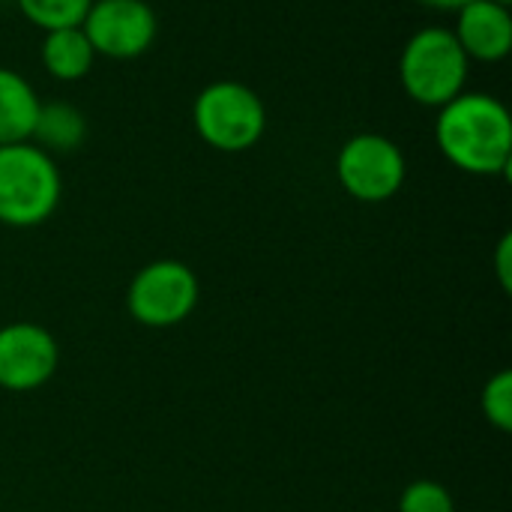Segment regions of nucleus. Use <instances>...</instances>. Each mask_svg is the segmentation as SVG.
<instances>
[{"label":"nucleus","mask_w":512,"mask_h":512,"mask_svg":"<svg viewBox=\"0 0 512 512\" xmlns=\"http://www.w3.org/2000/svg\"><path fill=\"white\" fill-rule=\"evenodd\" d=\"M435 141L444 159L477 177L507 174L512 165V117L507 105L489 93L462 90L435 123Z\"/></svg>","instance_id":"f257e3e1"},{"label":"nucleus","mask_w":512,"mask_h":512,"mask_svg":"<svg viewBox=\"0 0 512 512\" xmlns=\"http://www.w3.org/2000/svg\"><path fill=\"white\" fill-rule=\"evenodd\" d=\"M63 195L60 168L33 141L0 147V222L36 228L54 216Z\"/></svg>","instance_id":"f03ea898"},{"label":"nucleus","mask_w":512,"mask_h":512,"mask_svg":"<svg viewBox=\"0 0 512 512\" xmlns=\"http://www.w3.org/2000/svg\"><path fill=\"white\" fill-rule=\"evenodd\" d=\"M468 69L471 60L447 27L417 30L405 42L399 60L405 93L426 108H444L450 99H456L468 84Z\"/></svg>","instance_id":"7ed1b4c3"},{"label":"nucleus","mask_w":512,"mask_h":512,"mask_svg":"<svg viewBox=\"0 0 512 512\" xmlns=\"http://www.w3.org/2000/svg\"><path fill=\"white\" fill-rule=\"evenodd\" d=\"M192 123L207 147L243 153L267 132V108L249 84L213 81L195 96Z\"/></svg>","instance_id":"20e7f679"},{"label":"nucleus","mask_w":512,"mask_h":512,"mask_svg":"<svg viewBox=\"0 0 512 512\" xmlns=\"http://www.w3.org/2000/svg\"><path fill=\"white\" fill-rule=\"evenodd\" d=\"M201 300V282L183 261H150L144 264L129 288L126 309L129 315L150 330H168L183 324Z\"/></svg>","instance_id":"39448f33"},{"label":"nucleus","mask_w":512,"mask_h":512,"mask_svg":"<svg viewBox=\"0 0 512 512\" xmlns=\"http://www.w3.org/2000/svg\"><path fill=\"white\" fill-rule=\"evenodd\" d=\"M408 174L405 153L396 141L378 132H360L348 138L336 156V177L342 189L366 204L390 201Z\"/></svg>","instance_id":"423d86ee"},{"label":"nucleus","mask_w":512,"mask_h":512,"mask_svg":"<svg viewBox=\"0 0 512 512\" xmlns=\"http://www.w3.org/2000/svg\"><path fill=\"white\" fill-rule=\"evenodd\" d=\"M156 27V12L147 0H93L81 24L96 57L111 60H132L150 51Z\"/></svg>","instance_id":"0eeeda50"},{"label":"nucleus","mask_w":512,"mask_h":512,"mask_svg":"<svg viewBox=\"0 0 512 512\" xmlns=\"http://www.w3.org/2000/svg\"><path fill=\"white\" fill-rule=\"evenodd\" d=\"M60 366V345L42 324L12 321L0 327V390L33 393Z\"/></svg>","instance_id":"6e6552de"},{"label":"nucleus","mask_w":512,"mask_h":512,"mask_svg":"<svg viewBox=\"0 0 512 512\" xmlns=\"http://www.w3.org/2000/svg\"><path fill=\"white\" fill-rule=\"evenodd\" d=\"M453 36L459 39L468 60L498 63L512 48V15L510 6L492 0H471L456 12Z\"/></svg>","instance_id":"1a4fd4ad"},{"label":"nucleus","mask_w":512,"mask_h":512,"mask_svg":"<svg viewBox=\"0 0 512 512\" xmlns=\"http://www.w3.org/2000/svg\"><path fill=\"white\" fill-rule=\"evenodd\" d=\"M39 105L42 102L30 81L15 69L0 66V147L30 141Z\"/></svg>","instance_id":"9d476101"},{"label":"nucleus","mask_w":512,"mask_h":512,"mask_svg":"<svg viewBox=\"0 0 512 512\" xmlns=\"http://www.w3.org/2000/svg\"><path fill=\"white\" fill-rule=\"evenodd\" d=\"M96 51L81 27L48 30L42 39V66L57 81H78L93 69Z\"/></svg>","instance_id":"9b49d317"},{"label":"nucleus","mask_w":512,"mask_h":512,"mask_svg":"<svg viewBox=\"0 0 512 512\" xmlns=\"http://www.w3.org/2000/svg\"><path fill=\"white\" fill-rule=\"evenodd\" d=\"M87 138V120L81 114V108L69 105V102H48L39 105L36 114V126L30 141L45 150V153H72L84 144Z\"/></svg>","instance_id":"f8f14e48"},{"label":"nucleus","mask_w":512,"mask_h":512,"mask_svg":"<svg viewBox=\"0 0 512 512\" xmlns=\"http://www.w3.org/2000/svg\"><path fill=\"white\" fill-rule=\"evenodd\" d=\"M15 3L30 24L48 33L63 27H81L93 0H15Z\"/></svg>","instance_id":"ddd939ff"},{"label":"nucleus","mask_w":512,"mask_h":512,"mask_svg":"<svg viewBox=\"0 0 512 512\" xmlns=\"http://www.w3.org/2000/svg\"><path fill=\"white\" fill-rule=\"evenodd\" d=\"M480 408L483 417L489 420V426H495L498 432H512V372L501 369L495 372L480 393Z\"/></svg>","instance_id":"4468645a"},{"label":"nucleus","mask_w":512,"mask_h":512,"mask_svg":"<svg viewBox=\"0 0 512 512\" xmlns=\"http://www.w3.org/2000/svg\"><path fill=\"white\" fill-rule=\"evenodd\" d=\"M399 512H456V501L444 483L414 480L399 498Z\"/></svg>","instance_id":"2eb2a0df"},{"label":"nucleus","mask_w":512,"mask_h":512,"mask_svg":"<svg viewBox=\"0 0 512 512\" xmlns=\"http://www.w3.org/2000/svg\"><path fill=\"white\" fill-rule=\"evenodd\" d=\"M495 267H498V282L504 291L512 288V234H504L495 252Z\"/></svg>","instance_id":"dca6fc26"},{"label":"nucleus","mask_w":512,"mask_h":512,"mask_svg":"<svg viewBox=\"0 0 512 512\" xmlns=\"http://www.w3.org/2000/svg\"><path fill=\"white\" fill-rule=\"evenodd\" d=\"M423 6H432V9H444V12H459L462 6H468L471 0H420Z\"/></svg>","instance_id":"f3484780"},{"label":"nucleus","mask_w":512,"mask_h":512,"mask_svg":"<svg viewBox=\"0 0 512 512\" xmlns=\"http://www.w3.org/2000/svg\"><path fill=\"white\" fill-rule=\"evenodd\" d=\"M492 3H501V6H510L512 0H492Z\"/></svg>","instance_id":"a211bd4d"},{"label":"nucleus","mask_w":512,"mask_h":512,"mask_svg":"<svg viewBox=\"0 0 512 512\" xmlns=\"http://www.w3.org/2000/svg\"><path fill=\"white\" fill-rule=\"evenodd\" d=\"M0 3H3V0H0Z\"/></svg>","instance_id":"6ab92c4d"}]
</instances>
